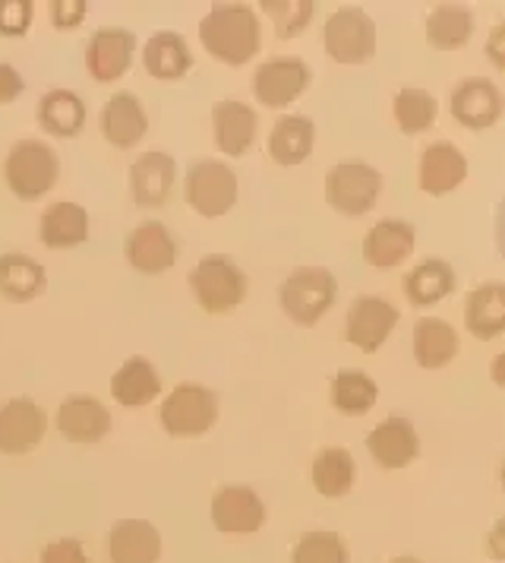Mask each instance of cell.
I'll list each match as a JSON object with an SVG mask.
<instances>
[{"instance_id":"obj_1","label":"cell","mask_w":505,"mask_h":563,"mask_svg":"<svg viewBox=\"0 0 505 563\" xmlns=\"http://www.w3.org/2000/svg\"><path fill=\"white\" fill-rule=\"evenodd\" d=\"M202 48L215 60L244 67L262 48V26L247 3H215L200 23Z\"/></svg>"},{"instance_id":"obj_2","label":"cell","mask_w":505,"mask_h":563,"mask_svg":"<svg viewBox=\"0 0 505 563\" xmlns=\"http://www.w3.org/2000/svg\"><path fill=\"white\" fill-rule=\"evenodd\" d=\"M57 178H60V158L45 140L25 136L10 146L7 162H3V180L13 190V197L35 203V200L48 197Z\"/></svg>"},{"instance_id":"obj_3","label":"cell","mask_w":505,"mask_h":563,"mask_svg":"<svg viewBox=\"0 0 505 563\" xmlns=\"http://www.w3.org/2000/svg\"><path fill=\"white\" fill-rule=\"evenodd\" d=\"M193 298L205 313H227L247 298V276L244 269L225 254H209L190 273Z\"/></svg>"},{"instance_id":"obj_4","label":"cell","mask_w":505,"mask_h":563,"mask_svg":"<svg viewBox=\"0 0 505 563\" xmlns=\"http://www.w3.org/2000/svg\"><path fill=\"white\" fill-rule=\"evenodd\" d=\"M338 298V279L323 266H301L281 285V310L298 323L313 327Z\"/></svg>"},{"instance_id":"obj_5","label":"cell","mask_w":505,"mask_h":563,"mask_svg":"<svg viewBox=\"0 0 505 563\" xmlns=\"http://www.w3.org/2000/svg\"><path fill=\"white\" fill-rule=\"evenodd\" d=\"M183 197L202 219H218L237 203V175L227 162H193L183 178Z\"/></svg>"},{"instance_id":"obj_6","label":"cell","mask_w":505,"mask_h":563,"mask_svg":"<svg viewBox=\"0 0 505 563\" xmlns=\"http://www.w3.org/2000/svg\"><path fill=\"white\" fill-rule=\"evenodd\" d=\"M382 194V175L373 165L351 158L332 165L326 175V200L341 216H363L379 203Z\"/></svg>"},{"instance_id":"obj_7","label":"cell","mask_w":505,"mask_h":563,"mask_svg":"<svg viewBox=\"0 0 505 563\" xmlns=\"http://www.w3.org/2000/svg\"><path fill=\"white\" fill-rule=\"evenodd\" d=\"M158 415L171 437H200L218 421V396L202 384H180L165 396Z\"/></svg>"},{"instance_id":"obj_8","label":"cell","mask_w":505,"mask_h":563,"mask_svg":"<svg viewBox=\"0 0 505 563\" xmlns=\"http://www.w3.org/2000/svg\"><path fill=\"white\" fill-rule=\"evenodd\" d=\"M323 45L338 64H363L377 54V23L360 7H338L323 29Z\"/></svg>"},{"instance_id":"obj_9","label":"cell","mask_w":505,"mask_h":563,"mask_svg":"<svg viewBox=\"0 0 505 563\" xmlns=\"http://www.w3.org/2000/svg\"><path fill=\"white\" fill-rule=\"evenodd\" d=\"M313 70L301 57H272L262 60L252 74V96L266 108H288L310 89Z\"/></svg>"},{"instance_id":"obj_10","label":"cell","mask_w":505,"mask_h":563,"mask_svg":"<svg viewBox=\"0 0 505 563\" xmlns=\"http://www.w3.org/2000/svg\"><path fill=\"white\" fill-rule=\"evenodd\" d=\"M48 434V411L35 399L16 396L0 406V453L23 456L32 453Z\"/></svg>"},{"instance_id":"obj_11","label":"cell","mask_w":505,"mask_h":563,"mask_svg":"<svg viewBox=\"0 0 505 563\" xmlns=\"http://www.w3.org/2000/svg\"><path fill=\"white\" fill-rule=\"evenodd\" d=\"M399 327V308L385 298L377 295H360L354 298L348 308V320H345V335L354 349L373 355L385 345V339Z\"/></svg>"},{"instance_id":"obj_12","label":"cell","mask_w":505,"mask_h":563,"mask_svg":"<svg viewBox=\"0 0 505 563\" xmlns=\"http://www.w3.org/2000/svg\"><path fill=\"white\" fill-rule=\"evenodd\" d=\"M212 522L225 536H252L266 522V504L252 487L225 485L212 497Z\"/></svg>"},{"instance_id":"obj_13","label":"cell","mask_w":505,"mask_h":563,"mask_svg":"<svg viewBox=\"0 0 505 563\" xmlns=\"http://www.w3.org/2000/svg\"><path fill=\"white\" fill-rule=\"evenodd\" d=\"M136 52V35L130 29L104 26L92 32L86 45V67L96 82H117L130 70Z\"/></svg>"},{"instance_id":"obj_14","label":"cell","mask_w":505,"mask_h":563,"mask_svg":"<svg viewBox=\"0 0 505 563\" xmlns=\"http://www.w3.org/2000/svg\"><path fill=\"white\" fill-rule=\"evenodd\" d=\"M126 263L136 269V273H146V276H161L168 273L177 263V241L175 234L168 231L165 222H143L130 231L124 244Z\"/></svg>"},{"instance_id":"obj_15","label":"cell","mask_w":505,"mask_h":563,"mask_svg":"<svg viewBox=\"0 0 505 563\" xmlns=\"http://www.w3.org/2000/svg\"><path fill=\"white\" fill-rule=\"evenodd\" d=\"M452 118L468 130L493 128L503 118V96L500 86L486 77H468L454 86Z\"/></svg>"},{"instance_id":"obj_16","label":"cell","mask_w":505,"mask_h":563,"mask_svg":"<svg viewBox=\"0 0 505 563\" xmlns=\"http://www.w3.org/2000/svg\"><path fill=\"white\" fill-rule=\"evenodd\" d=\"M54 424L60 437L70 443H99L101 437L111 431V411L104 409L96 396L74 393L57 406Z\"/></svg>"},{"instance_id":"obj_17","label":"cell","mask_w":505,"mask_h":563,"mask_svg":"<svg viewBox=\"0 0 505 563\" xmlns=\"http://www.w3.org/2000/svg\"><path fill=\"white\" fill-rule=\"evenodd\" d=\"M177 165L168 153H143L130 165V190L139 209H158L171 200Z\"/></svg>"},{"instance_id":"obj_18","label":"cell","mask_w":505,"mask_h":563,"mask_svg":"<svg viewBox=\"0 0 505 563\" xmlns=\"http://www.w3.org/2000/svg\"><path fill=\"white\" fill-rule=\"evenodd\" d=\"M367 450L382 468H404L417 460L420 437L404 415H392L367 434Z\"/></svg>"},{"instance_id":"obj_19","label":"cell","mask_w":505,"mask_h":563,"mask_svg":"<svg viewBox=\"0 0 505 563\" xmlns=\"http://www.w3.org/2000/svg\"><path fill=\"white\" fill-rule=\"evenodd\" d=\"M146 108L133 92H114L101 108V136L117 150H133L146 136Z\"/></svg>"},{"instance_id":"obj_20","label":"cell","mask_w":505,"mask_h":563,"mask_svg":"<svg viewBox=\"0 0 505 563\" xmlns=\"http://www.w3.org/2000/svg\"><path fill=\"white\" fill-rule=\"evenodd\" d=\"M111 563H158L161 532L149 519H117L108 536Z\"/></svg>"},{"instance_id":"obj_21","label":"cell","mask_w":505,"mask_h":563,"mask_svg":"<svg viewBox=\"0 0 505 563\" xmlns=\"http://www.w3.org/2000/svg\"><path fill=\"white\" fill-rule=\"evenodd\" d=\"M468 178V158L464 153L439 140V143H429L424 155H420V190L429 197H446L452 194L454 187H461Z\"/></svg>"},{"instance_id":"obj_22","label":"cell","mask_w":505,"mask_h":563,"mask_svg":"<svg viewBox=\"0 0 505 563\" xmlns=\"http://www.w3.org/2000/svg\"><path fill=\"white\" fill-rule=\"evenodd\" d=\"M212 130H215V146L231 158H237L252 146L256 130H259V118L247 102L225 99V102H215V108H212Z\"/></svg>"},{"instance_id":"obj_23","label":"cell","mask_w":505,"mask_h":563,"mask_svg":"<svg viewBox=\"0 0 505 563\" xmlns=\"http://www.w3.org/2000/svg\"><path fill=\"white\" fill-rule=\"evenodd\" d=\"M414 244H417V231H414L411 222L382 219L363 238V260L370 266L389 269V266H399V263H404L407 256L414 254Z\"/></svg>"},{"instance_id":"obj_24","label":"cell","mask_w":505,"mask_h":563,"mask_svg":"<svg viewBox=\"0 0 505 563\" xmlns=\"http://www.w3.org/2000/svg\"><path fill=\"white\" fill-rule=\"evenodd\" d=\"M38 238L50 251H70L89 241V212L79 203H50L38 219Z\"/></svg>"},{"instance_id":"obj_25","label":"cell","mask_w":505,"mask_h":563,"mask_svg":"<svg viewBox=\"0 0 505 563\" xmlns=\"http://www.w3.org/2000/svg\"><path fill=\"white\" fill-rule=\"evenodd\" d=\"M161 393V377L155 371V364L143 355H133L126 358L114 377H111V396L117 406L124 409H139V406H149L152 399Z\"/></svg>"},{"instance_id":"obj_26","label":"cell","mask_w":505,"mask_h":563,"mask_svg":"<svg viewBox=\"0 0 505 563\" xmlns=\"http://www.w3.org/2000/svg\"><path fill=\"white\" fill-rule=\"evenodd\" d=\"M48 288L45 266L29 254H0V295L13 305H29Z\"/></svg>"},{"instance_id":"obj_27","label":"cell","mask_w":505,"mask_h":563,"mask_svg":"<svg viewBox=\"0 0 505 563\" xmlns=\"http://www.w3.org/2000/svg\"><path fill=\"white\" fill-rule=\"evenodd\" d=\"M313 146H316V124L306 114H281L272 124L269 155L278 165H284V168L301 165L310 158Z\"/></svg>"},{"instance_id":"obj_28","label":"cell","mask_w":505,"mask_h":563,"mask_svg":"<svg viewBox=\"0 0 505 563\" xmlns=\"http://www.w3.org/2000/svg\"><path fill=\"white\" fill-rule=\"evenodd\" d=\"M143 67L155 79H180L187 77L193 67V52H190L183 35H177L171 29H161L143 48Z\"/></svg>"},{"instance_id":"obj_29","label":"cell","mask_w":505,"mask_h":563,"mask_svg":"<svg viewBox=\"0 0 505 563\" xmlns=\"http://www.w3.org/2000/svg\"><path fill=\"white\" fill-rule=\"evenodd\" d=\"M454 282H458V276H454L452 266L439 256H429L404 276V295L414 308H433L452 295Z\"/></svg>"},{"instance_id":"obj_30","label":"cell","mask_w":505,"mask_h":563,"mask_svg":"<svg viewBox=\"0 0 505 563\" xmlns=\"http://www.w3.org/2000/svg\"><path fill=\"white\" fill-rule=\"evenodd\" d=\"M464 323L480 342L496 339L505 330V288L500 282H483L471 288L464 301Z\"/></svg>"},{"instance_id":"obj_31","label":"cell","mask_w":505,"mask_h":563,"mask_svg":"<svg viewBox=\"0 0 505 563\" xmlns=\"http://www.w3.org/2000/svg\"><path fill=\"white\" fill-rule=\"evenodd\" d=\"M461 349V339L454 333L452 323L439 320V317H420L414 327V358L427 371H439L446 364H452L454 355Z\"/></svg>"},{"instance_id":"obj_32","label":"cell","mask_w":505,"mask_h":563,"mask_svg":"<svg viewBox=\"0 0 505 563\" xmlns=\"http://www.w3.org/2000/svg\"><path fill=\"white\" fill-rule=\"evenodd\" d=\"M38 128L50 136L74 140L86 128V102L70 89H50L38 99Z\"/></svg>"},{"instance_id":"obj_33","label":"cell","mask_w":505,"mask_h":563,"mask_svg":"<svg viewBox=\"0 0 505 563\" xmlns=\"http://www.w3.org/2000/svg\"><path fill=\"white\" fill-rule=\"evenodd\" d=\"M474 35V16L461 3H439L427 16V42L436 52H458Z\"/></svg>"},{"instance_id":"obj_34","label":"cell","mask_w":505,"mask_h":563,"mask_svg":"<svg viewBox=\"0 0 505 563\" xmlns=\"http://www.w3.org/2000/svg\"><path fill=\"white\" fill-rule=\"evenodd\" d=\"M357 478V462L345 446H328L313 460V487L323 497H345Z\"/></svg>"},{"instance_id":"obj_35","label":"cell","mask_w":505,"mask_h":563,"mask_svg":"<svg viewBox=\"0 0 505 563\" xmlns=\"http://www.w3.org/2000/svg\"><path fill=\"white\" fill-rule=\"evenodd\" d=\"M379 386L363 371H338L332 380V406L341 415H363L377 406Z\"/></svg>"},{"instance_id":"obj_36","label":"cell","mask_w":505,"mask_h":563,"mask_svg":"<svg viewBox=\"0 0 505 563\" xmlns=\"http://www.w3.org/2000/svg\"><path fill=\"white\" fill-rule=\"evenodd\" d=\"M392 111H395V124L414 136V133H427L436 118H439V102L436 96H429L427 89H417V86H404L402 92L395 96L392 102Z\"/></svg>"},{"instance_id":"obj_37","label":"cell","mask_w":505,"mask_h":563,"mask_svg":"<svg viewBox=\"0 0 505 563\" xmlns=\"http://www.w3.org/2000/svg\"><path fill=\"white\" fill-rule=\"evenodd\" d=\"M291 563H351V554H348V544L338 532L313 529L294 544Z\"/></svg>"},{"instance_id":"obj_38","label":"cell","mask_w":505,"mask_h":563,"mask_svg":"<svg viewBox=\"0 0 505 563\" xmlns=\"http://www.w3.org/2000/svg\"><path fill=\"white\" fill-rule=\"evenodd\" d=\"M278 29V38H294L298 32L313 23V13H316V3L313 0H262L259 3Z\"/></svg>"},{"instance_id":"obj_39","label":"cell","mask_w":505,"mask_h":563,"mask_svg":"<svg viewBox=\"0 0 505 563\" xmlns=\"http://www.w3.org/2000/svg\"><path fill=\"white\" fill-rule=\"evenodd\" d=\"M35 3L32 0H0V35L20 38L32 29Z\"/></svg>"},{"instance_id":"obj_40","label":"cell","mask_w":505,"mask_h":563,"mask_svg":"<svg viewBox=\"0 0 505 563\" xmlns=\"http://www.w3.org/2000/svg\"><path fill=\"white\" fill-rule=\"evenodd\" d=\"M48 13L50 26L60 29V32H70V29L82 26V20L89 13V3L86 0H50Z\"/></svg>"},{"instance_id":"obj_41","label":"cell","mask_w":505,"mask_h":563,"mask_svg":"<svg viewBox=\"0 0 505 563\" xmlns=\"http://www.w3.org/2000/svg\"><path fill=\"white\" fill-rule=\"evenodd\" d=\"M38 563H89V554L82 548V541L76 538H57L42 548L38 554Z\"/></svg>"},{"instance_id":"obj_42","label":"cell","mask_w":505,"mask_h":563,"mask_svg":"<svg viewBox=\"0 0 505 563\" xmlns=\"http://www.w3.org/2000/svg\"><path fill=\"white\" fill-rule=\"evenodd\" d=\"M23 89H25L23 74H20L13 64L0 60V104L16 102V99L23 96Z\"/></svg>"},{"instance_id":"obj_43","label":"cell","mask_w":505,"mask_h":563,"mask_svg":"<svg viewBox=\"0 0 505 563\" xmlns=\"http://www.w3.org/2000/svg\"><path fill=\"white\" fill-rule=\"evenodd\" d=\"M503 38H505V26L493 29V35H490V45H486V54H490V60H493V67L496 70H505V54H503Z\"/></svg>"},{"instance_id":"obj_44","label":"cell","mask_w":505,"mask_h":563,"mask_svg":"<svg viewBox=\"0 0 505 563\" xmlns=\"http://www.w3.org/2000/svg\"><path fill=\"white\" fill-rule=\"evenodd\" d=\"M490 554H493V561H503L505 551H503V522L496 526V532L490 538Z\"/></svg>"},{"instance_id":"obj_45","label":"cell","mask_w":505,"mask_h":563,"mask_svg":"<svg viewBox=\"0 0 505 563\" xmlns=\"http://www.w3.org/2000/svg\"><path fill=\"white\" fill-rule=\"evenodd\" d=\"M389 563H424V561H417V558H395V561H389Z\"/></svg>"}]
</instances>
